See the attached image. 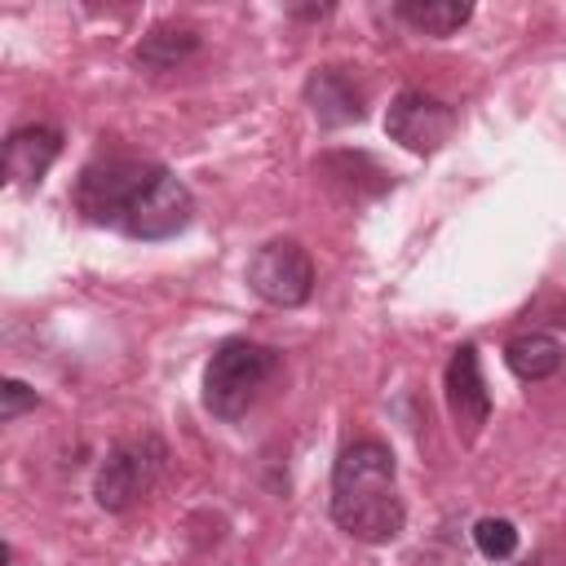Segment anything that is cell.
<instances>
[{"label": "cell", "mask_w": 566, "mask_h": 566, "mask_svg": "<svg viewBox=\"0 0 566 566\" xmlns=\"http://www.w3.org/2000/svg\"><path fill=\"white\" fill-rule=\"evenodd\" d=\"M274 363H279L274 349H265V345H256L248 336L221 340L217 354L203 367V407L212 416H221V420H239L252 407V398L265 385V376L274 371Z\"/></svg>", "instance_id": "cell-3"}, {"label": "cell", "mask_w": 566, "mask_h": 566, "mask_svg": "<svg viewBox=\"0 0 566 566\" xmlns=\"http://www.w3.org/2000/svg\"><path fill=\"white\" fill-rule=\"evenodd\" d=\"M195 49H199V35L190 27H155L150 35H142V44H137L133 57L146 71H172L186 57H195Z\"/></svg>", "instance_id": "cell-11"}, {"label": "cell", "mask_w": 566, "mask_h": 566, "mask_svg": "<svg viewBox=\"0 0 566 566\" xmlns=\"http://www.w3.org/2000/svg\"><path fill=\"white\" fill-rule=\"evenodd\" d=\"M504 363H509V371L522 376V380H548V376L562 371L566 349H562V340L548 336V332H522V336H513V340L504 345Z\"/></svg>", "instance_id": "cell-10"}, {"label": "cell", "mask_w": 566, "mask_h": 566, "mask_svg": "<svg viewBox=\"0 0 566 566\" xmlns=\"http://www.w3.org/2000/svg\"><path fill=\"white\" fill-rule=\"evenodd\" d=\"M40 398H35V389L27 385V380H13V376H4L0 380V420L9 424V420H18L22 411H31Z\"/></svg>", "instance_id": "cell-14"}, {"label": "cell", "mask_w": 566, "mask_h": 566, "mask_svg": "<svg viewBox=\"0 0 566 566\" xmlns=\"http://www.w3.org/2000/svg\"><path fill=\"white\" fill-rule=\"evenodd\" d=\"M332 522L363 544H389L402 531L407 509L398 500V464L385 442L363 438L336 455Z\"/></svg>", "instance_id": "cell-2"}, {"label": "cell", "mask_w": 566, "mask_h": 566, "mask_svg": "<svg viewBox=\"0 0 566 566\" xmlns=\"http://www.w3.org/2000/svg\"><path fill=\"white\" fill-rule=\"evenodd\" d=\"M473 544H478L482 557L504 562V557L517 553V526H513L509 517H482V522L473 526Z\"/></svg>", "instance_id": "cell-13"}, {"label": "cell", "mask_w": 566, "mask_h": 566, "mask_svg": "<svg viewBox=\"0 0 566 566\" xmlns=\"http://www.w3.org/2000/svg\"><path fill=\"white\" fill-rule=\"evenodd\" d=\"M305 102L323 128H340V124L363 119V88L345 66H318L305 80Z\"/></svg>", "instance_id": "cell-9"}, {"label": "cell", "mask_w": 566, "mask_h": 566, "mask_svg": "<svg viewBox=\"0 0 566 566\" xmlns=\"http://www.w3.org/2000/svg\"><path fill=\"white\" fill-rule=\"evenodd\" d=\"M451 128H455V111L420 88H402L385 111V133L416 155H433L451 137Z\"/></svg>", "instance_id": "cell-6"}, {"label": "cell", "mask_w": 566, "mask_h": 566, "mask_svg": "<svg viewBox=\"0 0 566 566\" xmlns=\"http://www.w3.org/2000/svg\"><path fill=\"white\" fill-rule=\"evenodd\" d=\"M164 455H168L164 442L150 438V433L111 447L106 460H102V469H97V482H93L97 504H102L106 513H124V509H133V504L150 491V482L159 478Z\"/></svg>", "instance_id": "cell-4"}, {"label": "cell", "mask_w": 566, "mask_h": 566, "mask_svg": "<svg viewBox=\"0 0 566 566\" xmlns=\"http://www.w3.org/2000/svg\"><path fill=\"white\" fill-rule=\"evenodd\" d=\"M248 287L270 305H305L314 292V261L296 239H270L248 261Z\"/></svg>", "instance_id": "cell-5"}, {"label": "cell", "mask_w": 566, "mask_h": 566, "mask_svg": "<svg viewBox=\"0 0 566 566\" xmlns=\"http://www.w3.org/2000/svg\"><path fill=\"white\" fill-rule=\"evenodd\" d=\"M62 155V133L53 124H22L4 137V177L13 186H40Z\"/></svg>", "instance_id": "cell-8"}, {"label": "cell", "mask_w": 566, "mask_h": 566, "mask_svg": "<svg viewBox=\"0 0 566 566\" xmlns=\"http://www.w3.org/2000/svg\"><path fill=\"white\" fill-rule=\"evenodd\" d=\"M398 18L424 35H455L473 18V4L469 0H402Z\"/></svg>", "instance_id": "cell-12"}, {"label": "cell", "mask_w": 566, "mask_h": 566, "mask_svg": "<svg viewBox=\"0 0 566 566\" xmlns=\"http://www.w3.org/2000/svg\"><path fill=\"white\" fill-rule=\"evenodd\" d=\"M75 208L88 221L115 226L146 243L181 234L195 217V199L186 181L159 164H137V159L88 164L75 181Z\"/></svg>", "instance_id": "cell-1"}, {"label": "cell", "mask_w": 566, "mask_h": 566, "mask_svg": "<svg viewBox=\"0 0 566 566\" xmlns=\"http://www.w3.org/2000/svg\"><path fill=\"white\" fill-rule=\"evenodd\" d=\"M442 389H447V411L460 429L464 442H473L491 416V394H486V380H482V363H478V349L473 345H460L447 363V376H442Z\"/></svg>", "instance_id": "cell-7"}]
</instances>
